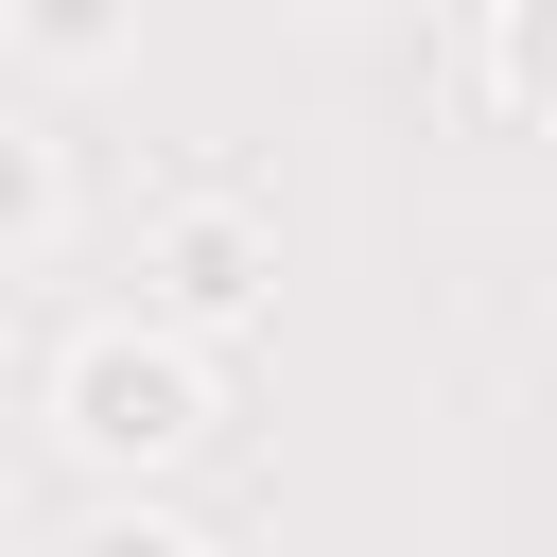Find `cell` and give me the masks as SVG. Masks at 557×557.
Here are the masks:
<instances>
[{
	"instance_id": "cell-1",
	"label": "cell",
	"mask_w": 557,
	"mask_h": 557,
	"mask_svg": "<svg viewBox=\"0 0 557 557\" xmlns=\"http://www.w3.org/2000/svg\"><path fill=\"white\" fill-rule=\"evenodd\" d=\"M70 400H87V453H174V435H191V383H174L157 348H87Z\"/></svg>"
},
{
	"instance_id": "cell-2",
	"label": "cell",
	"mask_w": 557,
	"mask_h": 557,
	"mask_svg": "<svg viewBox=\"0 0 557 557\" xmlns=\"http://www.w3.org/2000/svg\"><path fill=\"white\" fill-rule=\"evenodd\" d=\"M87 557H174V540H87Z\"/></svg>"
}]
</instances>
